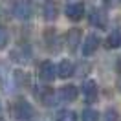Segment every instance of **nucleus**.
<instances>
[{"label":"nucleus","instance_id":"f257e3e1","mask_svg":"<svg viewBox=\"0 0 121 121\" xmlns=\"http://www.w3.org/2000/svg\"><path fill=\"white\" fill-rule=\"evenodd\" d=\"M13 13L18 20H30L33 15V2L31 0H17L13 6Z\"/></svg>","mask_w":121,"mask_h":121},{"label":"nucleus","instance_id":"f03ea898","mask_svg":"<svg viewBox=\"0 0 121 121\" xmlns=\"http://www.w3.org/2000/svg\"><path fill=\"white\" fill-rule=\"evenodd\" d=\"M37 73H39V79H40L42 83H50V81H53V79H55L57 70H55V66H53L52 60H44V62H40Z\"/></svg>","mask_w":121,"mask_h":121},{"label":"nucleus","instance_id":"7ed1b4c3","mask_svg":"<svg viewBox=\"0 0 121 121\" xmlns=\"http://www.w3.org/2000/svg\"><path fill=\"white\" fill-rule=\"evenodd\" d=\"M33 106L30 105V103H26V101H18L15 105V116H17V119H20V121H28L33 117Z\"/></svg>","mask_w":121,"mask_h":121},{"label":"nucleus","instance_id":"20e7f679","mask_svg":"<svg viewBox=\"0 0 121 121\" xmlns=\"http://www.w3.org/2000/svg\"><path fill=\"white\" fill-rule=\"evenodd\" d=\"M106 22H108V18H106V13L103 9H99V8L92 9V13H90V24L92 26H95L99 30H105Z\"/></svg>","mask_w":121,"mask_h":121},{"label":"nucleus","instance_id":"39448f33","mask_svg":"<svg viewBox=\"0 0 121 121\" xmlns=\"http://www.w3.org/2000/svg\"><path fill=\"white\" fill-rule=\"evenodd\" d=\"M83 15H84V6L81 2H73V4H68V6H66V17H68L70 20L77 22V20L83 18Z\"/></svg>","mask_w":121,"mask_h":121},{"label":"nucleus","instance_id":"423d86ee","mask_svg":"<svg viewBox=\"0 0 121 121\" xmlns=\"http://www.w3.org/2000/svg\"><path fill=\"white\" fill-rule=\"evenodd\" d=\"M83 97L86 99V103H94L97 99V84L90 79L83 83Z\"/></svg>","mask_w":121,"mask_h":121},{"label":"nucleus","instance_id":"0eeeda50","mask_svg":"<svg viewBox=\"0 0 121 121\" xmlns=\"http://www.w3.org/2000/svg\"><path fill=\"white\" fill-rule=\"evenodd\" d=\"M99 42H101L99 37H97V35H94V33L84 39V42H83V55H84V57H88V55H92V53L95 52V50L99 48Z\"/></svg>","mask_w":121,"mask_h":121},{"label":"nucleus","instance_id":"6e6552de","mask_svg":"<svg viewBox=\"0 0 121 121\" xmlns=\"http://www.w3.org/2000/svg\"><path fill=\"white\" fill-rule=\"evenodd\" d=\"M77 95H79V92L73 84H68V86H62L59 90V97L60 101H64V103H72V101H75Z\"/></svg>","mask_w":121,"mask_h":121},{"label":"nucleus","instance_id":"1a4fd4ad","mask_svg":"<svg viewBox=\"0 0 121 121\" xmlns=\"http://www.w3.org/2000/svg\"><path fill=\"white\" fill-rule=\"evenodd\" d=\"M73 62L68 59H64V60H60L59 62V66H57V75L60 77V79H68V77L73 75Z\"/></svg>","mask_w":121,"mask_h":121},{"label":"nucleus","instance_id":"9d476101","mask_svg":"<svg viewBox=\"0 0 121 121\" xmlns=\"http://www.w3.org/2000/svg\"><path fill=\"white\" fill-rule=\"evenodd\" d=\"M79 42H81V31L79 30H70L68 35H66V46H68L70 52H75L79 48Z\"/></svg>","mask_w":121,"mask_h":121},{"label":"nucleus","instance_id":"9b49d317","mask_svg":"<svg viewBox=\"0 0 121 121\" xmlns=\"http://www.w3.org/2000/svg\"><path fill=\"white\" fill-rule=\"evenodd\" d=\"M119 46H121V30H116L106 39V48L114 50V48H119Z\"/></svg>","mask_w":121,"mask_h":121},{"label":"nucleus","instance_id":"f8f14e48","mask_svg":"<svg viewBox=\"0 0 121 121\" xmlns=\"http://www.w3.org/2000/svg\"><path fill=\"white\" fill-rule=\"evenodd\" d=\"M57 17V6L53 2H46L44 4V18L46 20H55Z\"/></svg>","mask_w":121,"mask_h":121},{"label":"nucleus","instance_id":"ddd939ff","mask_svg":"<svg viewBox=\"0 0 121 121\" xmlns=\"http://www.w3.org/2000/svg\"><path fill=\"white\" fill-rule=\"evenodd\" d=\"M99 116L95 110H92V108H86L83 114H81V121H97Z\"/></svg>","mask_w":121,"mask_h":121},{"label":"nucleus","instance_id":"4468645a","mask_svg":"<svg viewBox=\"0 0 121 121\" xmlns=\"http://www.w3.org/2000/svg\"><path fill=\"white\" fill-rule=\"evenodd\" d=\"M75 114L72 112V110H62V112L57 114V119L55 121H75Z\"/></svg>","mask_w":121,"mask_h":121},{"label":"nucleus","instance_id":"2eb2a0df","mask_svg":"<svg viewBox=\"0 0 121 121\" xmlns=\"http://www.w3.org/2000/svg\"><path fill=\"white\" fill-rule=\"evenodd\" d=\"M40 101H42L46 106H52L53 101H55V97H53V92H52V90H44L42 94H40Z\"/></svg>","mask_w":121,"mask_h":121},{"label":"nucleus","instance_id":"dca6fc26","mask_svg":"<svg viewBox=\"0 0 121 121\" xmlns=\"http://www.w3.org/2000/svg\"><path fill=\"white\" fill-rule=\"evenodd\" d=\"M8 40H9L8 31H6V28H2V26H0V50L8 46Z\"/></svg>","mask_w":121,"mask_h":121},{"label":"nucleus","instance_id":"f3484780","mask_svg":"<svg viewBox=\"0 0 121 121\" xmlns=\"http://www.w3.org/2000/svg\"><path fill=\"white\" fill-rule=\"evenodd\" d=\"M103 121H117V112H116V110H112V108H108V110L105 112Z\"/></svg>","mask_w":121,"mask_h":121},{"label":"nucleus","instance_id":"a211bd4d","mask_svg":"<svg viewBox=\"0 0 121 121\" xmlns=\"http://www.w3.org/2000/svg\"><path fill=\"white\" fill-rule=\"evenodd\" d=\"M116 68H117V72H121V57L117 59V64H116Z\"/></svg>","mask_w":121,"mask_h":121},{"label":"nucleus","instance_id":"6ab92c4d","mask_svg":"<svg viewBox=\"0 0 121 121\" xmlns=\"http://www.w3.org/2000/svg\"><path fill=\"white\" fill-rule=\"evenodd\" d=\"M0 110H2V103H0Z\"/></svg>","mask_w":121,"mask_h":121},{"label":"nucleus","instance_id":"aec40b11","mask_svg":"<svg viewBox=\"0 0 121 121\" xmlns=\"http://www.w3.org/2000/svg\"><path fill=\"white\" fill-rule=\"evenodd\" d=\"M0 121H6V119H2V117H0Z\"/></svg>","mask_w":121,"mask_h":121}]
</instances>
